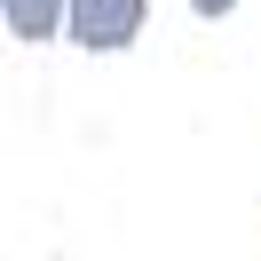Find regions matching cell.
Segmentation results:
<instances>
[{
	"label": "cell",
	"instance_id": "1",
	"mask_svg": "<svg viewBox=\"0 0 261 261\" xmlns=\"http://www.w3.org/2000/svg\"><path fill=\"white\" fill-rule=\"evenodd\" d=\"M150 0H64V32L80 40L87 56H119L135 32H143Z\"/></svg>",
	"mask_w": 261,
	"mask_h": 261
},
{
	"label": "cell",
	"instance_id": "2",
	"mask_svg": "<svg viewBox=\"0 0 261 261\" xmlns=\"http://www.w3.org/2000/svg\"><path fill=\"white\" fill-rule=\"evenodd\" d=\"M0 16H8V32H16V40H56L64 0H0Z\"/></svg>",
	"mask_w": 261,
	"mask_h": 261
},
{
	"label": "cell",
	"instance_id": "3",
	"mask_svg": "<svg viewBox=\"0 0 261 261\" xmlns=\"http://www.w3.org/2000/svg\"><path fill=\"white\" fill-rule=\"evenodd\" d=\"M198 16H229V8H238V0H190Z\"/></svg>",
	"mask_w": 261,
	"mask_h": 261
}]
</instances>
